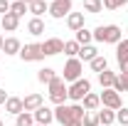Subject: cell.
Instances as JSON below:
<instances>
[{"label": "cell", "mask_w": 128, "mask_h": 126, "mask_svg": "<svg viewBox=\"0 0 128 126\" xmlns=\"http://www.w3.org/2000/svg\"><path fill=\"white\" fill-rule=\"evenodd\" d=\"M96 116H98V124H101V126H111L113 121H116V111L106 109V106H104V109H98V111H96Z\"/></svg>", "instance_id": "ac0fdd59"}, {"label": "cell", "mask_w": 128, "mask_h": 126, "mask_svg": "<svg viewBox=\"0 0 128 126\" xmlns=\"http://www.w3.org/2000/svg\"><path fill=\"white\" fill-rule=\"evenodd\" d=\"M27 32L34 35V37L42 35V32H44V20H42V17H32L30 22H27Z\"/></svg>", "instance_id": "ffe728a7"}, {"label": "cell", "mask_w": 128, "mask_h": 126, "mask_svg": "<svg viewBox=\"0 0 128 126\" xmlns=\"http://www.w3.org/2000/svg\"><path fill=\"white\" fill-rule=\"evenodd\" d=\"M72 13V0H52L49 3V15L54 20H64Z\"/></svg>", "instance_id": "52a82bcc"}, {"label": "cell", "mask_w": 128, "mask_h": 126, "mask_svg": "<svg viewBox=\"0 0 128 126\" xmlns=\"http://www.w3.org/2000/svg\"><path fill=\"white\" fill-rule=\"evenodd\" d=\"M113 92H128V74H118L116 77V84H113Z\"/></svg>", "instance_id": "83f0119b"}, {"label": "cell", "mask_w": 128, "mask_h": 126, "mask_svg": "<svg viewBox=\"0 0 128 126\" xmlns=\"http://www.w3.org/2000/svg\"><path fill=\"white\" fill-rule=\"evenodd\" d=\"M66 87H69V84H66V82H64L59 74H57V77H54V79L47 84V89H49V101H52L54 106H59V104H64V101L69 99V94H66Z\"/></svg>", "instance_id": "7a4b0ae2"}, {"label": "cell", "mask_w": 128, "mask_h": 126, "mask_svg": "<svg viewBox=\"0 0 128 126\" xmlns=\"http://www.w3.org/2000/svg\"><path fill=\"white\" fill-rule=\"evenodd\" d=\"M10 3H15V0H10Z\"/></svg>", "instance_id": "b9f144b4"}, {"label": "cell", "mask_w": 128, "mask_h": 126, "mask_svg": "<svg viewBox=\"0 0 128 126\" xmlns=\"http://www.w3.org/2000/svg\"><path fill=\"white\" fill-rule=\"evenodd\" d=\"M20 49H22V45H20V40H17V37H5L2 52H5L8 57H12V54H20Z\"/></svg>", "instance_id": "2e32d148"}, {"label": "cell", "mask_w": 128, "mask_h": 126, "mask_svg": "<svg viewBox=\"0 0 128 126\" xmlns=\"http://www.w3.org/2000/svg\"><path fill=\"white\" fill-rule=\"evenodd\" d=\"M76 57H79L81 62H91L94 57H98V49H96L94 45H84V47L79 49V54H76Z\"/></svg>", "instance_id": "d6986e66"}, {"label": "cell", "mask_w": 128, "mask_h": 126, "mask_svg": "<svg viewBox=\"0 0 128 126\" xmlns=\"http://www.w3.org/2000/svg\"><path fill=\"white\" fill-rule=\"evenodd\" d=\"M123 57H128V37L116 45V59H123Z\"/></svg>", "instance_id": "f1b7e54d"}, {"label": "cell", "mask_w": 128, "mask_h": 126, "mask_svg": "<svg viewBox=\"0 0 128 126\" xmlns=\"http://www.w3.org/2000/svg\"><path fill=\"white\" fill-rule=\"evenodd\" d=\"M0 126H2V119H0Z\"/></svg>", "instance_id": "ab89813d"}, {"label": "cell", "mask_w": 128, "mask_h": 126, "mask_svg": "<svg viewBox=\"0 0 128 126\" xmlns=\"http://www.w3.org/2000/svg\"><path fill=\"white\" fill-rule=\"evenodd\" d=\"M66 126H84V124H81L79 119H74V121H69V124H66Z\"/></svg>", "instance_id": "d590c367"}, {"label": "cell", "mask_w": 128, "mask_h": 126, "mask_svg": "<svg viewBox=\"0 0 128 126\" xmlns=\"http://www.w3.org/2000/svg\"><path fill=\"white\" fill-rule=\"evenodd\" d=\"M42 52H44V57H54V54L64 52V40H59V37H47L42 42Z\"/></svg>", "instance_id": "ba28073f"}, {"label": "cell", "mask_w": 128, "mask_h": 126, "mask_svg": "<svg viewBox=\"0 0 128 126\" xmlns=\"http://www.w3.org/2000/svg\"><path fill=\"white\" fill-rule=\"evenodd\" d=\"M104 3V8L106 10H118V8H123V3L121 0H101Z\"/></svg>", "instance_id": "1f68e13d"}, {"label": "cell", "mask_w": 128, "mask_h": 126, "mask_svg": "<svg viewBox=\"0 0 128 126\" xmlns=\"http://www.w3.org/2000/svg\"><path fill=\"white\" fill-rule=\"evenodd\" d=\"M42 104H44V96L42 94H27L25 99H22V106H25V111H30V114L37 111Z\"/></svg>", "instance_id": "30bf717a"}, {"label": "cell", "mask_w": 128, "mask_h": 126, "mask_svg": "<svg viewBox=\"0 0 128 126\" xmlns=\"http://www.w3.org/2000/svg\"><path fill=\"white\" fill-rule=\"evenodd\" d=\"M94 40L96 42H106V45H118L123 40V32L118 25H98L94 30Z\"/></svg>", "instance_id": "6da1fadb"}, {"label": "cell", "mask_w": 128, "mask_h": 126, "mask_svg": "<svg viewBox=\"0 0 128 126\" xmlns=\"http://www.w3.org/2000/svg\"><path fill=\"white\" fill-rule=\"evenodd\" d=\"M84 126H101L98 124V116H96V111H86V116H84Z\"/></svg>", "instance_id": "f546056e"}, {"label": "cell", "mask_w": 128, "mask_h": 126, "mask_svg": "<svg viewBox=\"0 0 128 126\" xmlns=\"http://www.w3.org/2000/svg\"><path fill=\"white\" fill-rule=\"evenodd\" d=\"M0 27H2L5 32H15L17 27H20V17H17V15H12V13L2 15V17H0Z\"/></svg>", "instance_id": "7c38bea8"}, {"label": "cell", "mask_w": 128, "mask_h": 126, "mask_svg": "<svg viewBox=\"0 0 128 126\" xmlns=\"http://www.w3.org/2000/svg\"><path fill=\"white\" fill-rule=\"evenodd\" d=\"M91 92V82L86 77H81V79H76V82H72L69 87H66V94H69V99L74 101V104H81V99Z\"/></svg>", "instance_id": "3957f363"}, {"label": "cell", "mask_w": 128, "mask_h": 126, "mask_svg": "<svg viewBox=\"0 0 128 126\" xmlns=\"http://www.w3.org/2000/svg\"><path fill=\"white\" fill-rule=\"evenodd\" d=\"M0 57H2V54H0Z\"/></svg>", "instance_id": "ee69618b"}, {"label": "cell", "mask_w": 128, "mask_h": 126, "mask_svg": "<svg viewBox=\"0 0 128 126\" xmlns=\"http://www.w3.org/2000/svg\"><path fill=\"white\" fill-rule=\"evenodd\" d=\"M89 67H91V69H94L96 74H98V72H104V69H108V59H106L104 54H98V57H94V59L89 62Z\"/></svg>", "instance_id": "7402d4cb"}, {"label": "cell", "mask_w": 128, "mask_h": 126, "mask_svg": "<svg viewBox=\"0 0 128 126\" xmlns=\"http://www.w3.org/2000/svg\"><path fill=\"white\" fill-rule=\"evenodd\" d=\"M98 96H101V106H106V109H111V111H118L121 106H123L121 94H118V92H113V89H104Z\"/></svg>", "instance_id": "8992f818"}, {"label": "cell", "mask_w": 128, "mask_h": 126, "mask_svg": "<svg viewBox=\"0 0 128 126\" xmlns=\"http://www.w3.org/2000/svg\"><path fill=\"white\" fill-rule=\"evenodd\" d=\"M74 40L79 42L81 47H84V45H91V40H94V32H91V30H86V27H81L79 32H74Z\"/></svg>", "instance_id": "44dd1931"}, {"label": "cell", "mask_w": 128, "mask_h": 126, "mask_svg": "<svg viewBox=\"0 0 128 126\" xmlns=\"http://www.w3.org/2000/svg\"><path fill=\"white\" fill-rule=\"evenodd\" d=\"M2 45H5V37L0 35V52H2Z\"/></svg>", "instance_id": "8d00e7d4"}, {"label": "cell", "mask_w": 128, "mask_h": 126, "mask_svg": "<svg viewBox=\"0 0 128 126\" xmlns=\"http://www.w3.org/2000/svg\"><path fill=\"white\" fill-rule=\"evenodd\" d=\"M54 77H57V72H54L52 67H42V69L37 72V79H40V84H49Z\"/></svg>", "instance_id": "603a6c76"}, {"label": "cell", "mask_w": 128, "mask_h": 126, "mask_svg": "<svg viewBox=\"0 0 128 126\" xmlns=\"http://www.w3.org/2000/svg\"><path fill=\"white\" fill-rule=\"evenodd\" d=\"M116 72L111 69H104V72H98V84H101V89H113V84H116Z\"/></svg>", "instance_id": "5bb4252c"}, {"label": "cell", "mask_w": 128, "mask_h": 126, "mask_svg": "<svg viewBox=\"0 0 128 126\" xmlns=\"http://www.w3.org/2000/svg\"><path fill=\"white\" fill-rule=\"evenodd\" d=\"M27 10L32 13V17H42L44 13H49V3L47 0H32L27 5Z\"/></svg>", "instance_id": "4fadbf2b"}, {"label": "cell", "mask_w": 128, "mask_h": 126, "mask_svg": "<svg viewBox=\"0 0 128 126\" xmlns=\"http://www.w3.org/2000/svg\"><path fill=\"white\" fill-rule=\"evenodd\" d=\"M25 3H27V5H30V3H32V0H25Z\"/></svg>", "instance_id": "f35d334b"}, {"label": "cell", "mask_w": 128, "mask_h": 126, "mask_svg": "<svg viewBox=\"0 0 128 126\" xmlns=\"http://www.w3.org/2000/svg\"><path fill=\"white\" fill-rule=\"evenodd\" d=\"M32 116H34V124H42V126H49L54 121V109H49V106H40L37 111H32Z\"/></svg>", "instance_id": "9c48e42d"}, {"label": "cell", "mask_w": 128, "mask_h": 126, "mask_svg": "<svg viewBox=\"0 0 128 126\" xmlns=\"http://www.w3.org/2000/svg\"><path fill=\"white\" fill-rule=\"evenodd\" d=\"M84 13H91V15L104 13V3L101 0H84Z\"/></svg>", "instance_id": "cb8c5ba5"}, {"label": "cell", "mask_w": 128, "mask_h": 126, "mask_svg": "<svg viewBox=\"0 0 128 126\" xmlns=\"http://www.w3.org/2000/svg\"><path fill=\"white\" fill-rule=\"evenodd\" d=\"M34 126H42V124H34Z\"/></svg>", "instance_id": "60d3db41"}, {"label": "cell", "mask_w": 128, "mask_h": 126, "mask_svg": "<svg viewBox=\"0 0 128 126\" xmlns=\"http://www.w3.org/2000/svg\"><path fill=\"white\" fill-rule=\"evenodd\" d=\"M15 126H34V116L30 111H22V114L15 116Z\"/></svg>", "instance_id": "d4e9b609"}, {"label": "cell", "mask_w": 128, "mask_h": 126, "mask_svg": "<svg viewBox=\"0 0 128 126\" xmlns=\"http://www.w3.org/2000/svg\"><path fill=\"white\" fill-rule=\"evenodd\" d=\"M81 106H84L86 111H96L98 106H101V96H98V94H94V92H89V94L81 99Z\"/></svg>", "instance_id": "e0dca14e"}, {"label": "cell", "mask_w": 128, "mask_h": 126, "mask_svg": "<svg viewBox=\"0 0 128 126\" xmlns=\"http://www.w3.org/2000/svg\"><path fill=\"white\" fill-rule=\"evenodd\" d=\"M47 3H52V0H47Z\"/></svg>", "instance_id": "7bdbcfd3"}, {"label": "cell", "mask_w": 128, "mask_h": 126, "mask_svg": "<svg viewBox=\"0 0 128 126\" xmlns=\"http://www.w3.org/2000/svg\"><path fill=\"white\" fill-rule=\"evenodd\" d=\"M84 77V62H81L79 57H69L66 62H64V82L66 84H72V82H76V79Z\"/></svg>", "instance_id": "277c9868"}, {"label": "cell", "mask_w": 128, "mask_h": 126, "mask_svg": "<svg viewBox=\"0 0 128 126\" xmlns=\"http://www.w3.org/2000/svg\"><path fill=\"white\" fill-rule=\"evenodd\" d=\"M118 72H121V74H128V57L118 59Z\"/></svg>", "instance_id": "d6a6232c"}, {"label": "cell", "mask_w": 128, "mask_h": 126, "mask_svg": "<svg viewBox=\"0 0 128 126\" xmlns=\"http://www.w3.org/2000/svg\"><path fill=\"white\" fill-rule=\"evenodd\" d=\"M10 13L17 15V17H22L25 13H30V10H27V3H25V0H15V3H10Z\"/></svg>", "instance_id": "484cf974"}, {"label": "cell", "mask_w": 128, "mask_h": 126, "mask_svg": "<svg viewBox=\"0 0 128 126\" xmlns=\"http://www.w3.org/2000/svg\"><path fill=\"white\" fill-rule=\"evenodd\" d=\"M84 22H86L84 13H69V15H66V27L72 32H79L81 27H84Z\"/></svg>", "instance_id": "8fae6325"}, {"label": "cell", "mask_w": 128, "mask_h": 126, "mask_svg": "<svg viewBox=\"0 0 128 126\" xmlns=\"http://www.w3.org/2000/svg\"><path fill=\"white\" fill-rule=\"evenodd\" d=\"M10 13V0H0V15H8Z\"/></svg>", "instance_id": "836d02e7"}, {"label": "cell", "mask_w": 128, "mask_h": 126, "mask_svg": "<svg viewBox=\"0 0 128 126\" xmlns=\"http://www.w3.org/2000/svg\"><path fill=\"white\" fill-rule=\"evenodd\" d=\"M5 111H8V114H12V116L22 114V111H25L22 99H20V96H8V101H5Z\"/></svg>", "instance_id": "9a60e30c"}, {"label": "cell", "mask_w": 128, "mask_h": 126, "mask_svg": "<svg viewBox=\"0 0 128 126\" xmlns=\"http://www.w3.org/2000/svg\"><path fill=\"white\" fill-rule=\"evenodd\" d=\"M20 59H22V62H40V59H44L42 42H30V45H22V49H20Z\"/></svg>", "instance_id": "5b68a950"}, {"label": "cell", "mask_w": 128, "mask_h": 126, "mask_svg": "<svg viewBox=\"0 0 128 126\" xmlns=\"http://www.w3.org/2000/svg\"><path fill=\"white\" fill-rule=\"evenodd\" d=\"M121 3H123V5H126V3H128V0H121Z\"/></svg>", "instance_id": "74e56055"}, {"label": "cell", "mask_w": 128, "mask_h": 126, "mask_svg": "<svg viewBox=\"0 0 128 126\" xmlns=\"http://www.w3.org/2000/svg\"><path fill=\"white\" fill-rule=\"evenodd\" d=\"M79 49H81V45L76 40H66V42H64V54H66V57H76Z\"/></svg>", "instance_id": "4316f807"}, {"label": "cell", "mask_w": 128, "mask_h": 126, "mask_svg": "<svg viewBox=\"0 0 128 126\" xmlns=\"http://www.w3.org/2000/svg\"><path fill=\"white\" fill-rule=\"evenodd\" d=\"M116 121H118L121 126H128V109L126 106H121V109L116 111Z\"/></svg>", "instance_id": "4dcf8cb0"}, {"label": "cell", "mask_w": 128, "mask_h": 126, "mask_svg": "<svg viewBox=\"0 0 128 126\" xmlns=\"http://www.w3.org/2000/svg\"><path fill=\"white\" fill-rule=\"evenodd\" d=\"M5 101H8V92H5V89H0V104H5Z\"/></svg>", "instance_id": "e575fe53"}]
</instances>
